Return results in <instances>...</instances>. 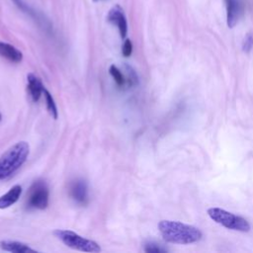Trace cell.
<instances>
[{
	"label": "cell",
	"mask_w": 253,
	"mask_h": 253,
	"mask_svg": "<svg viewBox=\"0 0 253 253\" xmlns=\"http://www.w3.org/2000/svg\"><path fill=\"white\" fill-rule=\"evenodd\" d=\"M158 229L166 242L175 244H190L202 238L199 228L174 220H161Z\"/></svg>",
	"instance_id": "obj_1"
},
{
	"label": "cell",
	"mask_w": 253,
	"mask_h": 253,
	"mask_svg": "<svg viewBox=\"0 0 253 253\" xmlns=\"http://www.w3.org/2000/svg\"><path fill=\"white\" fill-rule=\"evenodd\" d=\"M30 146L26 141H20L11 146L0 156V180L14 174L27 160Z\"/></svg>",
	"instance_id": "obj_2"
},
{
	"label": "cell",
	"mask_w": 253,
	"mask_h": 253,
	"mask_svg": "<svg viewBox=\"0 0 253 253\" xmlns=\"http://www.w3.org/2000/svg\"><path fill=\"white\" fill-rule=\"evenodd\" d=\"M53 234L63 244H65L66 246L72 249L82 251V252H91V253H98L101 251V247L97 242L91 239L82 237L81 235L75 233L74 231L56 229L53 231Z\"/></svg>",
	"instance_id": "obj_3"
},
{
	"label": "cell",
	"mask_w": 253,
	"mask_h": 253,
	"mask_svg": "<svg viewBox=\"0 0 253 253\" xmlns=\"http://www.w3.org/2000/svg\"><path fill=\"white\" fill-rule=\"evenodd\" d=\"M208 214L213 221L228 229L242 232H248L250 230V224L245 218L225 210L219 208H211L208 210Z\"/></svg>",
	"instance_id": "obj_4"
},
{
	"label": "cell",
	"mask_w": 253,
	"mask_h": 253,
	"mask_svg": "<svg viewBox=\"0 0 253 253\" xmlns=\"http://www.w3.org/2000/svg\"><path fill=\"white\" fill-rule=\"evenodd\" d=\"M48 197L49 192L46 184L43 181H37L29 191L28 206L33 209L43 210L48 205Z\"/></svg>",
	"instance_id": "obj_5"
},
{
	"label": "cell",
	"mask_w": 253,
	"mask_h": 253,
	"mask_svg": "<svg viewBox=\"0 0 253 253\" xmlns=\"http://www.w3.org/2000/svg\"><path fill=\"white\" fill-rule=\"evenodd\" d=\"M108 22L116 25L119 29L120 36L122 39H125L127 34V22L125 16L124 10L120 5H115L108 13L107 16Z\"/></svg>",
	"instance_id": "obj_6"
},
{
	"label": "cell",
	"mask_w": 253,
	"mask_h": 253,
	"mask_svg": "<svg viewBox=\"0 0 253 253\" xmlns=\"http://www.w3.org/2000/svg\"><path fill=\"white\" fill-rule=\"evenodd\" d=\"M226 21L229 28H233L239 21L243 13V4L241 0H225Z\"/></svg>",
	"instance_id": "obj_7"
},
{
	"label": "cell",
	"mask_w": 253,
	"mask_h": 253,
	"mask_svg": "<svg viewBox=\"0 0 253 253\" xmlns=\"http://www.w3.org/2000/svg\"><path fill=\"white\" fill-rule=\"evenodd\" d=\"M70 196L79 205H85L88 201V186L84 180H75L70 186Z\"/></svg>",
	"instance_id": "obj_8"
},
{
	"label": "cell",
	"mask_w": 253,
	"mask_h": 253,
	"mask_svg": "<svg viewBox=\"0 0 253 253\" xmlns=\"http://www.w3.org/2000/svg\"><path fill=\"white\" fill-rule=\"evenodd\" d=\"M0 55L11 62L19 63L23 59V53L14 45L0 42Z\"/></svg>",
	"instance_id": "obj_9"
},
{
	"label": "cell",
	"mask_w": 253,
	"mask_h": 253,
	"mask_svg": "<svg viewBox=\"0 0 253 253\" xmlns=\"http://www.w3.org/2000/svg\"><path fill=\"white\" fill-rule=\"evenodd\" d=\"M27 80H28V89L31 97L35 102L39 101L41 96L43 94V90H44L41 79L37 77L35 74L29 73L27 76Z\"/></svg>",
	"instance_id": "obj_10"
},
{
	"label": "cell",
	"mask_w": 253,
	"mask_h": 253,
	"mask_svg": "<svg viewBox=\"0 0 253 253\" xmlns=\"http://www.w3.org/2000/svg\"><path fill=\"white\" fill-rule=\"evenodd\" d=\"M0 248L4 251L12 252V253H35L37 252L35 249L31 248L29 245L18 242V241H10L3 240L0 241Z\"/></svg>",
	"instance_id": "obj_11"
},
{
	"label": "cell",
	"mask_w": 253,
	"mask_h": 253,
	"mask_svg": "<svg viewBox=\"0 0 253 253\" xmlns=\"http://www.w3.org/2000/svg\"><path fill=\"white\" fill-rule=\"evenodd\" d=\"M22 187L20 185L13 186L5 195L0 197V209H7L14 205L21 197Z\"/></svg>",
	"instance_id": "obj_12"
},
{
	"label": "cell",
	"mask_w": 253,
	"mask_h": 253,
	"mask_svg": "<svg viewBox=\"0 0 253 253\" xmlns=\"http://www.w3.org/2000/svg\"><path fill=\"white\" fill-rule=\"evenodd\" d=\"M16 6L17 8H19L21 11H23L24 13H26L27 15L31 16L32 18L35 19V21L38 22H46L45 20H42V17L40 13H38L34 8H32L28 3L25 2V0H11Z\"/></svg>",
	"instance_id": "obj_13"
},
{
	"label": "cell",
	"mask_w": 253,
	"mask_h": 253,
	"mask_svg": "<svg viewBox=\"0 0 253 253\" xmlns=\"http://www.w3.org/2000/svg\"><path fill=\"white\" fill-rule=\"evenodd\" d=\"M110 74L112 75V77L114 78L115 82L117 83L118 86L120 87H123L126 85V76L123 74V72L115 65V64H112L110 66Z\"/></svg>",
	"instance_id": "obj_14"
},
{
	"label": "cell",
	"mask_w": 253,
	"mask_h": 253,
	"mask_svg": "<svg viewBox=\"0 0 253 253\" xmlns=\"http://www.w3.org/2000/svg\"><path fill=\"white\" fill-rule=\"evenodd\" d=\"M43 96H44V99H45V103H46V107H47L48 112L53 117V119H57L58 112H57V108H56V105H55V102H54L52 96L45 89L43 90Z\"/></svg>",
	"instance_id": "obj_15"
},
{
	"label": "cell",
	"mask_w": 253,
	"mask_h": 253,
	"mask_svg": "<svg viewBox=\"0 0 253 253\" xmlns=\"http://www.w3.org/2000/svg\"><path fill=\"white\" fill-rule=\"evenodd\" d=\"M144 251L148 253H162L166 252L167 250L163 247H161L159 244L154 243V242H147L144 245Z\"/></svg>",
	"instance_id": "obj_16"
},
{
	"label": "cell",
	"mask_w": 253,
	"mask_h": 253,
	"mask_svg": "<svg viewBox=\"0 0 253 253\" xmlns=\"http://www.w3.org/2000/svg\"><path fill=\"white\" fill-rule=\"evenodd\" d=\"M132 52V43H131V41L126 39L124 43H123V46H122V53L125 57H128L130 56Z\"/></svg>",
	"instance_id": "obj_17"
},
{
	"label": "cell",
	"mask_w": 253,
	"mask_h": 253,
	"mask_svg": "<svg viewBox=\"0 0 253 253\" xmlns=\"http://www.w3.org/2000/svg\"><path fill=\"white\" fill-rule=\"evenodd\" d=\"M253 47V36L251 34H247L246 37L244 38L243 43H242V48L245 52H249Z\"/></svg>",
	"instance_id": "obj_18"
},
{
	"label": "cell",
	"mask_w": 253,
	"mask_h": 253,
	"mask_svg": "<svg viewBox=\"0 0 253 253\" xmlns=\"http://www.w3.org/2000/svg\"><path fill=\"white\" fill-rule=\"evenodd\" d=\"M1 119H2V116H1V114H0V121H1Z\"/></svg>",
	"instance_id": "obj_19"
},
{
	"label": "cell",
	"mask_w": 253,
	"mask_h": 253,
	"mask_svg": "<svg viewBox=\"0 0 253 253\" xmlns=\"http://www.w3.org/2000/svg\"><path fill=\"white\" fill-rule=\"evenodd\" d=\"M94 1H99V0H94Z\"/></svg>",
	"instance_id": "obj_20"
}]
</instances>
